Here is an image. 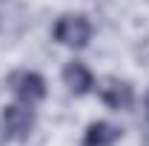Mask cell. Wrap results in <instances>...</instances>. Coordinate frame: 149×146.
Masks as SVG:
<instances>
[{
	"label": "cell",
	"instance_id": "cell-1",
	"mask_svg": "<svg viewBox=\"0 0 149 146\" xmlns=\"http://www.w3.org/2000/svg\"><path fill=\"white\" fill-rule=\"evenodd\" d=\"M52 35L66 49H86L89 40H92V23L86 15H63L55 23Z\"/></svg>",
	"mask_w": 149,
	"mask_h": 146
},
{
	"label": "cell",
	"instance_id": "cell-2",
	"mask_svg": "<svg viewBox=\"0 0 149 146\" xmlns=\"http://www.w3.org/2000/svg\"><path fill=\"white\" fill-rule=\"evenodd\" d=\"M35 123H37V115L29 103H9L3 106L0 112V126L6 129L9 140H26L32 132H35Z\"/></svg>",
	"mask_w": 149,
	"mask_h": 146
},
{
	"label": "cell",
	"instance_id": "cell-3",
	"mask_svg": "<svg viewBox=\"0 0 149 146\" xmlns=\"http://www.w3.org/2000/svg\"><path fill=\"white\" fill-rule=\"evenodd\" d=\"M9 89L20 103L35 106L46 97V80H43V74L32 72V69H20V72L9 74Z\"/></svg>",
	"mask_w": 149,
	"mask_h": 146
},
{
	"label": "cell",
	"instance_id": "cell-4",
	"mask_svg": "<svg viewBox=\"0 0 149 146\" xmlns=\"http://www.w3.org/2000/svg\"><path fill=\"white\" fill-rule=\"evenodd\" d=\"M97 95L100 100L109 106V109L120 112V109H129L132 100H135V89H132L129 80H120V77H103L97 83Z\"/></svg>",
	"mask_w": 149,
	"mask_h": 146
},
{
	"label": "cell",
	"instance_id": "cell-5",
	"mask_svg": "<svg viewBox=\"0 0 149 146\" xmlns=\"http://www.w3.org/2000/svg\"><path fill=\"white\" fill-rule=\"evenodd\" d=\"M63 83H66V89L72 92V95H89L95 86V74L92 69L86 66V63H80V60H69L66 66H63Z\"/></svg>",
	"mask_w": 149,
	"mask_h": 146
},
{
	"label": "cell",
	"instance_id": "cell-6",
	"mask_svg": "<svg viewBox=\"0 0 149 146\" xmlns=\"http://www.w3.org/2000/svg\"><path fill=\"white\" fill-rule=\"evenodd\" d=\"M120 140V129L109 123V120H95L86 126L83 138H80V146H115Z\"/></svg>",
	"mask_w": 149,
	"mask_h": 146
},
{
	"label": "cell",
	"instance_id": "cell-7",
	"mask_svg": "<svg viewBox=\"0 0 149 146\" xmlns=\"http://www.w3.org/2000/svg\"><path fill=\"white\" fill-rule=\"evenodd\" d=\"M6 143H9V135H6V129L0 126V146H6Z\"/></svg>",
	"mask_w": 149,
	"mask_h": 146
},
{
	"label": "cell",
	"instance_id": "cell-8",
	"mask_svg": "<svg viewBox=\"0 0 149 146\" xmlns=\"http://www.w3.org/2000/svg\"><path fill=\"white\" fill-rule=\"evenodd\" d=\"M143 109H146V120H149V92H146V100H143Z\"/></svg>",
	"mask_w": 149,
	"mask_h": 146
}]
</instances>
